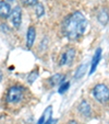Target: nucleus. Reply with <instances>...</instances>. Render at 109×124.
Returning <instances> with one entry per match:
<instances>
[{
  "mask_svg": "<svg viewBox=\"0 0 109 124\" xmlns=\"http://www.w3.org/2000/svg\"><path fill=\"white\" fill-rule=\"evenodd\" d=\"M87 21L83 13L77 11L65 19L63 23V34L69 40H77L85 33Z\"/></svg>",
  "mask_w": 109,
  "mask_h": 124,
  "instance_id": "f257e3e1",
  "label": "nucleus"
},
{
  "mask_svg": "<svg viewBox=\"0 0 109 124\" xmlns=\"http://www.w3.org/2000/svg\"><path fill=\"white\" fill-rule=\"evenodd\" d=\"M23 87L21 86H12L9 88L7 92V96H6V99H7L8 103H18L21 101L22 97H23Z\"/></svg>",
  "mask_w": 109,
  "mask_h": 124,
  "instance_id": "f03ea898",
  "label": "nucleus"
},
{
  "mask_svg": "<svg viewBox=\"0 0 109 124\" xmlns=\"http://www.w3.org/2000/svg\"><path fill=\"white\" fill-rule=\"evenodd\" d=\"M93 96L98 102H107L109 100V88L104 84L96 85L93 89Z\"/></svg>",
  "mask_w": 109,
  "mask_h": 124,
  "instance_id": "7ed1b4c3",
  "label": "nucleus"
},
{
  "mask_svg": "<svg viewBox=\"0 0 109 124\" xmlns=\"http://www.w3.org/2000/svg\"><path fill=\"white\" fill-rule=\"evenodd\" d=\"M75 56V49L74 48H69L61 55L60 57V62H59V65L60 66H64V65H71L73 59Z\"/></svg>",
  "mask_w": 109,
  "mask_h": 124,
  "instance_id": "20e7f679",
  "label": "nucleus"
},
{
  "mask_svg": "<svg viewBox=\"0 0 109 124\" xmlns=\"http://www.w3.org/2000/svg\"><path fill=\"white\" fill-rule=\"evenodd\" d=\"M10 19H11V23L14 28H19L22 21V10L19 6L13 8V10L11 11V14H10Z\"/></svg>",
  "mask_w": 109,
  "mask_h": 124,
  "instance_id": "39448f33",
  "label": "nucleus"
},
{
  "mask_svg": "<svg viewBox=\"0 0 109 124\" xmlns=\"http://www.w3.org/2000/svg\"><path fill=\"white\" fill-rule=\"evenodd\" d=\"M100 58H102V48H99V47H98V48L96 49V52H95V54H94L93 58H92V62H90V75H92V74L95 73L96 68H97L98 64H99V62H100Z\"/></svg>",
  "mask_w": 109,
  "mask_h": 124,
  "instance_id": "423d86ee",
  "label": "nucleus"
},
{
  "mask_svg": "<svg viewBox=\"0 0 109 124\" xmlns=\"http://www.w3.org/2000/svg\"><path fill=\"white\" fill-rule=\"evenodd\" d=\"M11 14V7L6 1H0V18L7 19Z\"/></svg>",
  "mask_w": 109,
  "mask_h": 124,
  "instance_id": "0eeeda50",
  "label": "nucleus"
},
{
  "mask_svg": "<svg viewBox=\"0 0 109 124\" xmlns=\"http://www.w3.org/2000/svg\"><path fill=\"white\" fill-rule=\"evenodd\" d=\"M51 114H52V107L46 108V110H45L44 113L42 114L40 119L38 120L37 124H47L51 120Z\"/></svg>",
  "mask_w": 109,
  "mask_h": 124,
  "instance_id": "6e6552de",
  "label": "nucleus"
},
{
  "mask_svg": "<svg viewBox=\"0 0 109 124\" xmlns=\"http://www.w3.org/2000/svg\"><path fill=\"white\" fill-rule=\"evenodd\" d=\"M35 38H36V31H35V29L33 26H31V28H28L27 34H26V45H27L28 48L33 46Z\"/></svg>",
  "mask_w": 109,
  "mask_h": 124,
  "instance_id": "1a4fd4ad",
  "label": "nucleus"
},
{
  "mask_svg": "<svg viewBox=\"0 0 109 124\" xmlns=\"http://www.w3.org/2000/svg\"><path fill=\"white\" fill-rule=\"evenodd\" d=\"M79 111L84 116H90V107L85 100H83L79 105Z\"/></svg>",
  "mask_w": 109,
  "mask_h": 124,
  "instance_id": "9d476101",
  "label": "nucleus"
},
{
  "mask_svg": "<svg viewBox=\"0 0 109 124\" xmlns=\"http://www.w3.org/2000/svg\"><path fill=\"white\" fill-rule=\"evenodd\" d=\"M63 80H64V75H62V74H56V75L51 76L49 78V85L51 87H56L57 85L61 84Z\"/></svg>",
  "mask_w": 109,
  "mask_h": 124,
  "instance_id": "9b49d317",
  "label": "nucleus"
},
{
  "mask_svg": "<svg viewBox=\"0 0 109 124\" xmlns=\"http://www.w3.org/2000/svg\"><path fill=\"white\" fill-rule=\"evenodd\" d=\"M97 18H98V21H99L103 25H106L107 22L109 21V13H108V11H107V9L100 10L98 16H97Z\"/></svg>",
  "mask_w": 109,
  "mask_h": 124,
  "instance_id": "f8f14e48",
  "label": "nucleus"
},
{
  "mask_svg": "<svg viewBox=\"0 0 109 124\" xmlns=\"http://www.w3.org/2000/svg\"><path fill=\"white\" fill-rule=\"evenodd\" d=\"M86 68H87V64H83V65L79 66V68L77 69V71H75V74H74L75 79H80V78L83 77L84 74H85Z\"/></svg>",
  "mask_w": 109,
  "mask_h": 124,
  "instance_id": "ddd939ff",
  "label": "nucleus"
},
{
  "mask_svg": "<svg viewBox=\"0 0 109 124\" xmlns=\"http://www.w3.org/2000/svg\"><path fill=\"white\" fill-rule=\"evenodd\" d=\"M35 12H36V16L38 18H42L45 13V9H44V6L42 3H37L36 5V9H35Z\"/></svg>",
  "mask_w": 109,
  "mask_h": 124,
  "instance_id": "4468645a",
  "label": "nucleus"
},
{
  "mask_svg": "<svg viewBox=\"0 0 109 124\" xmlns=\"http://www.w3.org/2000/svg\"><path fill=\"white\" fill-rule=\"evenodd\" d=\"M37 78H38V71H37V70H34V71H33V73H31L30 75H28V77H27L28 84H33V82L37 79Z\"/></svg>",
  "mask_w": 109,
  "mask_h": 124,
  "instance_id": "2eb2a0df",
  "label": "nucleus"
},
{
  "mask_svg": "<svg viewBox=\"0 0 109 124\" xmlns=\"http://www.w3.org/2000/svg\"><path fill=\"white\" fill-rule=\"evenodd\" d=\"M69 87H70V82H65V84L61 85V87L58 89V92L59 93H64V92L69 89Z\"/></svg>",
  "mask_w": 109,
  "mask_h": 124,
  "instance_id": "dca6fc26",
  "label": "nucleus"
},
{
  "mask_svg": "<svg viewBox=\"0 0 109 124\" xmlns=\"http://www.w3.org/2000/svg\"><path fill=\"white\" fill-rule=\"evenodd\" d=\"M37 1L38 0H22V2H23L25 6H28V7L37 5Z\"/></svg>",
  "mask_w": 109,
  "mask_h": 124,
  "instance_id": "f3484780",
  "label": "nucleus"
},
{
  "mask_svg": "<svg viewBox=\"0 0 109 124\" xmlns=\"http://www.w3.org/2000/svg\"><path fill=\"white\" fill-rule=\"evenodd\" d=\"M69 124H77V122H75V121H71Z\"/></svg>",
  "mask_w": 109,
  "mask_h": 124,
  "instance_id": "a211bd4d",
  "label": "nucleus"
},
{
  "mask_svg": "<svg viewBox=\"0 0 109 124\" xmlns=\"http://www.w3.org/2000/svg\"><path fill=\"white\" fill-rule=\"evenodd\" d=\"M1 79H2V75H1V73H0V81H1Z\"/></svg>",
  "mask_w": 109,
  "mask_h": 124,
  "instance_id": "6ab92c4d",
  "label": "nucleus"
},
{
  "mask_svg": "<svg viewBox=\"0 0 109 124\" xmlns=\"http://www.w3.org/2000/svg\"><path fill=\"white\" fill-rule=\"evenodd\" d=\"M8 1H14V0H8Z\"/></svg>",
  "mask_w": 109,
  "mask_h": 124,
  "instance_id": "aec40b11",
  "label": "nucleus"
}]
</instances>
